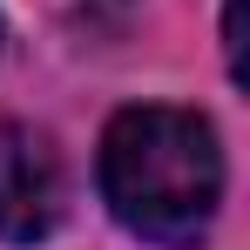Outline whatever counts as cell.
<instances>
[{
	"label": "cell",
	"mask_w": 250,
	"mask_h": 250,
	"mask_svg": "<svg viewBox=\"0 0 250 250\" xmlns=\"http://www.w3.org/2000/svg\"><path fill=\"white\" fill-rule=\"evenodd\" d=\"M102 196L115 209V223L135 230L142 244L163 250L203 244L223 203L216 128L196 108H163V102L122 108L102 135Z\"/></svg>",
	"instance_id": "cell-1"
},
{
	"label": "cell",
	"mask_w": 250,
	"mask_h": 250,
	"mask_svg": "<svg viewBox=\"0 0 250 250\" xmlns=\"http://www.w3.org/2000/svg\"><path fill=\"white\" fill-rule=\"evenodd\" d=\"M61 223V156L27 122H0V244H41Z\"/></svg>",
	"instance_id": "cell-2"
},
{
	"label": "cell",
	"mask_w": 250,
	"mask_h": 250,
	"mask_svg": "<svg viewBox=\"0 0 250 250\" xmlns=\"http://www.w3.org/2000/svg\"><path fill=\"white\" fill-rule=\"evenodd\" d=\"M223 61H230V82H244V0L223 7Z\"/></svg>",
	"instance_id": "cell-3"
}]
</instances>
